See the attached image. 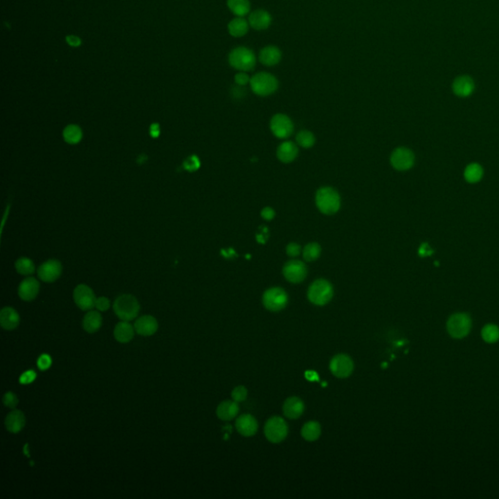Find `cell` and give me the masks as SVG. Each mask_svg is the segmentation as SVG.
Returning a JSON list of instances; mask_svg holds the SVG:
<instances>
[{
    "instance_id": "obj_1",
    "label": "cell",
    "mask_w": 499,
    "mask_h": 499,
    "mask_svg": "<svg viewBox=\"0 0 499 499\" xmlns=\"http://www.w3.org/2000/svg\"><path fill=\"white\" fill-rule=\"evenodd\" d=\"M315 202L318 210L324 214H334L340 210L342 200L338 192L330 186H324L316 192Z\"/></svg>"
},
{
    "instance_id": "obj_2",
    "label": "cell",
    "mask_w": 499,
    "mask_h": 499,
    "mask_svg": "<svg viewBox=\"0 0 499 499\" xmlns=\"http://www.w3.org/2000/svg\"><path fill=\"white\" fill-rule=\"evenodd\" d=\"M256 55L248 47L239 46L232 49L228 55V62L238 72H250L256 66Z\"/></svg>"
},
{
    "instance_id": "obj_3",
    "label": "cell",
    "mask_w": 499,
    "mask_h": 499,
    "mask_svg": "<svg viewBox=\"0 0 499 499\" xmlns=\"http://www.w3.org/2000/svg\"><path fill=\"white\" fill-rule=\"evenodd\" d=\"M250 86L252 91L260 96H268L274 94L279 86L277 78L273 74L262 72L250 77Z\"/></svg>"
},
{
    "instance_id": "obj_4",
    "label": "cell",
    "mask_w": 499,
    "mask_h": 499,
    "mask_svg": "<svg viewBox=\"0 0 499 499\" xmlns=\"http://www.w3.org/2000/svg\"><path fill=\"white\" fill-rule=\"evenodd\" d=\"M114 310L120 320L129 322L138 316L140 304L134 296L122 294L116 298L114 304Z\"/></svg>"
},
{
    "instance_id": "obj_5",
    "label": "cell",
    "mask_w": 499,
    "mask_h": 499,
    "mask_svg": "<svg viewBox=\"0 0 499 499\" xmlns=\"http://www.w3.org/2000/svg\"><path fill=\"white\" fill-rule=\"evenodd\" d=\"M332 286L325 279H318L314 281L308 288V300L310 302L318 306H326L332 298Z\"/></svg>"
},
{
    "instance_id": "obj_6",
    "label": "cell",
    "mask_w": 499,
    "mask_h": 499,
    "mask_svg": "<svg viewBox=\"0 0 499 499\" xmlns=\"http://www.w3.org/2000/svg\"><path fill=\"white\" fill-rule=\"evenodd\" d=\"M472 328V321L468 314L456 313L450 317L446 328L448 334L454 338H463L470 332Z\"/></svg>"
},
{
    "instance_id": "obj_7",
    "label": "cell",
    "mask_w": 499,
    "mask_h": 499,
    "mask_svg": "<svg viewBox=\"0 0 499 499\" xmlns=\"http://www.w3.org/2000/svg\"><path fill=\"white\" fill-rule=\"evenodd\" d=\"M288 298L287 292L282 288L274 287L266 290L262 296L264 308L272 312H278L287 306Z\"/></svg>"
},
{
    "instance_id": "obj_8",
    "label": "cell",
    "mask_w": 499,
    "mask_h": 499,
    "mask_svg": "<svg viewBox=\"0 0 499 499\" xmlns=\"http://www.w3.org/2000/svg\"><path fill=\"white\" fill-rule=\"evenodd\" d=\"M288 432V424L280 416H273L269 418L264 426V434L266 439L274 444L285 440Z\"/></svg>"
},
{
    "instance_id": "obj_9",
    "label": "cell",
    "mask_w": 499,
    "mask_h": 499,
    "mask_svg": "<svg viewBox=\"0 0 499 499\" xmlns=\"http://www.w3.org/2000/svg\"><path fill=\"white\" fill-rule=\"evenodd\" d=\"M270 130L276 138L285 140L292 134L294 123L286 114H277L270 120Z\"/></svg>"
},
{
    "instance_id": "obj_10",
    "label": "cell",
    "mask_w": 499,
    "mask_h": 499,
    "mask_svg": "<svg viewBox=\"0 0 499 499\" xmlns=\"http://www.w3.org/2000/svg\"><path fill=\"white\" fill-rule=\"evenodd\" d=\"M330 370L334 376L340 378H346L353 372L354 364L352 359L348 355L338 354L330 360Z\"/></svg>"
},
{
    "instance_id": "obj_11",
    "label": "cell",
    "mask_w": 499,
    "mask_h": 499,
    "mask_svg": "<svg viewBox=\"0 0 499 499\" xmlns=\"http://www.w3.org/2000/svg\"><path fill=\"white\" fill-rule=\"evenodd\" d=\"M283 275L290 283L298 284L304 281V279L306 278L308 268L302 262L292 260L284 266Z\"/></svg>"
},
{
    "instance_id": "obj_12",
    "label": "cell",
    "mask_w": 499,
    "mask_h": 499,
    "mask_svg": "<svg viewBox=\"0 0 499 499\" xmlns=\"http://www.w3.org/2000/svg\"><path fill=\"white\" fill-rule=\"evenodd\" d=\"M390 162L394 169L398 171H406L414 166V155L406 148H398L391 154Z\"/></svg>"
},
{
    "instance_id": "obj_13",
    "label": "cell",
    "mask_w": 499,
    "mask_h": 499,
    "mask_svg": "<svg viewBox=\"0 0 499 499\" xmlns=\"http://www.w3.org/2000/svg\"><path fill=\"white\" fill-rule=\"evenodd\" d=\"M74 300L77 306L82 310H91L96 306V296L93 290L87 285H78L74 292Z\"/></svg>"
},
{
    "instance_id": "obj_14",
    "label": "cell",
    "mask_w": 499,
    "mask_h": 499,
    "mask_svg": "<svg viewBox=\"0 0 499 499\" xmlns=\"http://www.w3.org/2000/svg\"><path fill=\"white\" fill-rule=\"evenodd\" d=\"M62 266L57 260H50L39 266L38 270L39 279L46 283H53L58 280L62 274Z\"/></svg>"
},
{
    "instance_id": "obj_15",
    "label": "cell",
    "mask_w": 499,
    "mask_h": 499,
    "mask_svg": "<svg viewBox=\"0 0 499 499\" xmlns=\"http://www.w3.org/2000/svg\"><path fill=\"white\" fill-rule=\"evenodd\" d=\"M248 22L252 28L256 30H266L272 22V17L266 10L256 9L250 14Z\"/></svg>"
},
{
    "instance_id": "obj_16",
    "label": "cell",
    "mask_w": 499,
    "mask_h": 499,
    "mask_svg": "<svg viewBox=\"0 0 499 499\" xmlns=\"http://www.w3.org/2000/svg\"><path fill=\"white\" fill-rule=\"evenodd\" d=\"M39 288L40 285L38 281L34 277H28L20 284L18 294L22 300L32 302L38 296Z\"/></svg>"
},
{
    "instance_id": "obj_17",
    "label": "cell",
    "mask_w": 499,
    "mask_h": 499,
    "mask_svg": "<svg viewBox=\"0 0 499 499\" xmlns=\"http://www.w3.org/2000/svg\"><path fill=\"white\" fill-rule=\"evenodd\" d=\"M235 426L237 431L244 437L254 436L258 428L256 420L248 414L240 416L236 420Z\"/></svg>"
},
{
    "instance_id": "obj_18",
    "label": "cell",
    "mask_w": 499,
    "mask_h": 499,
    "mask_svg": "<svg viewBox=\"0 0 499 499\" xmlns=\"http://www.w3.org/2000/svg\"><path fill=\"white\" fill-rule=\"evenodd\" d=\"M134 328L138 334L144 336H150L157 332L158 322L152 316L144 315L136 320Z\"/></svg>"
},
{
    "instance_id": "obj_19",
    "label": "cell",
    "mask_w": 499,
    "mask_h": 499,
    "mask_svg": "<svg viewBox=\"0 0 499 499\" xmlns=\"http://www.w3.org/2000/svg\"><path fill=\"white\" fill-rule=\"evenodd\" d=\"M258 58L264 66H274L280 62L282 58V52L277 46L268 45L260 50Z\"/></svg>"
},
{
    "instance_id": "obj_20",
    "label": "cell",
    "mask_w": 499,
    "mask_h": 499,
    "mask_svg": "<svg viewBox=\"0 0 499 499\" xmlns=\"http://www.w3.org/2000/svg\"><path fill=\"white\" fill-rule=\"evenodd\" d=\"M304 412V404L298 397H290L283 406V412L290 420H296L300 418Z\"/></svg>"
},
{
    "instance_id": "obj_21",
    "label": "cell",
    "mask_w": 499,
    "mask_h": 499,
    "mask_svg": "<svg viewBox=\"0 0 499 499\" xmlns=\"http://www.w3.org/2000/svg\"><path fill=\"white\" fill-rule=\"evenodd\" d=\"M277 158L285 164L290 163L296 160V158L298 155V148L296 144H294L292 142H282L276 152Z\"/></svg>"
},
{
    "instance_id": "obj_22",
    "label": "cell",
    "mask_w": 499,
    "mask_h": 499,
    "mask_svg": "<svg viewBox=\"0 0 499 499\" xmlns=\"http://www.w3.org/2000/svg\"><path fill=\"white\" fill-rule=\"evenodd\" d=\"M20 316L18 312L12 308H4L0 312V325L6 330H12L18 328Z\"/></svg>"
},
{
    "instance_id": "obj_23",
    "label": "cell",
    "mask_w": 499,
    "mask_h": 499,
    "mask_svg": "<svg viewBox=\"0 0 499 499\" xmlns=\"http://www.w3.org/2000/svg\"><path fill=\"white\" fill-rule=\"evenodd\" d=\"M26 425V416L22 412L14 410L5 418L6 429L11 433H19Z\"/></svg>"
},
{
    "instance_id": "obj_24",
    "label": "cell",
    "mask_w": 499,
    "mask_h": 499,
    "mask_svg": "<svg viewBox=\"0 0 499 499\" xmlns=\"http://www.w3.org/2000/svg\"><path fill=\"white\" fill-rule=\"evenodd\" d=\"M474 82L472 78L461 76L456 78L452 84V90L456 96L465 98L470 96L474 91Z\"/></svg>"
},
{
    "instance_id": "obj_25",
    "label": "cell",
    "mask_w": 499,
    "mask_h": 499,
    "mask_svg": "<svg viewBox=\"0 0 499 499\" xmlns=\"http://www.w3.org/2000/svg\"><path fill=\"white\" fill-rule=\"evenodd\" d=\"M239 412V406L235 401H224L220 404L216 408V416L220 420L228 422L233 420Z\"/></svg>"
},
{
    "instance_id": "obj_26",
    "label": "cell",
    "mask_w": 499,
    "mask_h": 499,
    "mask_svg": "<svg viewBox=\"0 0 499 499\" xmlns=\"http://www.w3.org/2000/svg\"><path fill=\"white\" fill-rule=\"evenodd\" d=\"M249 22L244 17H236L228 24V30L233 38H242L249 32Z\"/></svg>"
},
{
    "instance_id": "obj_27",
    "label": "cell",
    "mask_w": 499,
    "mask_h": 499,
    "mask_svg": "<svg viewBox=\"0 0 499 499\" xmlns=\"http://www.w3.org/2000/svg\"><path fill=\"white\" fill-rule=\"evenodd\" d=\"M134 328L127 321L118 323L114 328V338L120 344H127L134 338Z\"/></svg>"
},
{
    "instance_id": "obj_28",
    "label": "cell",
    "mask_w": 499,
    "mask_h": 499,
    "mask_svg": "<svg viewBox=\"0 0 499 499\" xmlns=\"http://www.w3.org/2000/svg\"><path fill=\"white\" fill-rule=\"evenodd\" d=\"M102 325V317L98 311H90L86 313V315L83 318L82 326L83 328L89 334H94L98 332L100 328Z\"/></svg>"
},
{
    "instance_id": "obj_29",
    "label": "cell",
    "mask_w": 499,
    "mask_h": 499,
    "mask_svg": "<svg viewBox=\"0 0 499 499\" xmlns=\"http://www.w3.org/2000/svg\"><path fill=\"white\" fill-rule=\"evenodd\" d=\"M228 7L236 17H244L249 14L250 3L249 0H228Z\"/></svg>"
},
{
    "instance_id": "obj_30",
    "label": "cell",
    "mask_w": 499,
    "mask_h": 499,
    "mask_svg": "<svg viewBox=\"0 0 499 499\" xmlns=\"http://www.w3.org/2000/svg\"><path fill=\"white\" fill-rule=\"evenodd\" d=\"M321 435V426L317 422L306 423L302 429V436L308 442L316 441Z\"/></svg>"
},
{
    "instance_id": "obj_31",
    "label": "cell",
    "mask_w": 499,
    "mask_h": 499,
    "mask_svg": "<svg viewBox=\"0 0 499 499\" xmlns=\"http://www.w3.org/2000/svg\"><path fill=\"white\" fill-rule=\"evenodd\" d=\"M62 136H64V140H66V142H68L70 144H76L78 142H80V140H82L83 133H82V130L79 126L72 124V125H68L64 128V130L62 132Z\"/></svg>"
},
{
    "instance_id": "obj_32",
    "label": "cell",
    "mask_w": 499,
    "mask_h": 499,
    "mask_svg": "<svg viewBox=\"0 0 499 499\" xmlns=\"http://www.w3.org/2000/svg\"><path fill=\"white\" fill-rule=\"evenodd\" d=\"M482 168L477 163H472L468 165L464 171V178L470 184H476L480 182L482 176Z\"/></svg>"
},
{
    "instance_id": "obj_33",
    "label": "cell",
    "mask_w": 499,
    "mask_h": 499,
    "mask_svg": "<svg viewBox=\"0 0 499 499\" xmlns=\"http://www.w3.org/2000/svg\"><path fill=\"white\" fill-rule=\"evenodd\" d=\"M321 252V246L318 243H309L302 250V256L306 262H312L319 258Z\"/></svg>"
},
{
    "instance_id": "obj_34",
    "label": "cell",
    "mask_w": 499,
    "mask_h": 499,
    "mask_svg": "<svg viewBox=\"0 0 499 499\" xmlns=\"http://www.w3.org/2000/svg\"><path fill=\"white\" fill-rule=\"evenodd\" d=\"M482 336L484 340L488 344L496 342L499 340L498 326L492 324L484 326V328L482 330Z\"/></svg>"
},
{
    "instance_id": "obj_35",
    "label": "cell",
    "mask_w": 499,
    "mask_h": 499,
    "mask_svg": "<svg viewBox=\"0 0 499 499\" xmlns=\"http://www.w3.org/2000/svg\"><path fill=\"white\" fill-rule=\"evenodd\" d=\"M16 270L22 275H30L34 272L36 266L32 260L28 258H20L15 264Z\"/></svg>"
},
{
    "instance_id": "obj_36",
    "label": "cell",
    "mask_w": 499,
    "mask_h": 499,
    "mask_svg": "<svg viewBox=\"0 0 499 499\" xmlns=\"http://www.w3.org/2000/svg\"><path fill=\"white\" fill-rule=\"evenodd\" d=\"M296 142L300 146L304 148H310L315 144V136L308 130H302L296 134Z\"/></svg>"
},
{
    "instance_id": "obj_37",
    "label": "cell",
    "mask_w": 499,
    "mask_h": 499,
    "mask_svg": "<svg viewBox=\"0 0 499 499\" xmlns=\"http://www.w3.org/2000/svg\"><path fill=\"white\" fill-rule=\"evenodd\" d=\"M247 395H248V391H247V388L244 386L235 387L231 393V397L235 402H243L244 400H246Z\"/></svg>"
},
{
    "instance_id": "obj_38",
    "label": "cell",
    "mask_w": 499,
    "mask_h": 499,
    "mask_svg": "<svg viewBox=\"0 0 499 499\" xmlns=\"http://www.w3.org/2000/svg\"><path fill=\"white\" fill-rule=\"evenodd\" d=\"M184 167L186 170H188L190 172H194V171L198 170L200 167V161H199L198 157L195 155H192L190 157L186 159L184 162Z\"/></svg>"
},
{
    "instance_id": "obj_39",
    "label": "cell",
    "mask_w": 499,
    "mask_h": 499,
    "mask_svg": "<svg viewBox=\"0 0 499 499\" xmlns=\"http://www.w3.org/2000/svg\"><path fill=\"white\" fill-rule=\"evenodd\" d=\"M19 403V400H18V397L16 394H14L13 392L9 391L7 393H5V395L3 396V404L7 406V408H15L16 406Z\"/></svg>"
},
{
    "instance_id": "obj_40",
    "label": "cell",
    "mask_w": 499,
    "mask_h": 499,
    "mask_svg": "<svg viewBox=\"0 0 499 499\" xmlns=\"http://www.w3.org/2000/svg\"><path fill=\"white\" fill-rule=\"evenodd\" d=\"M234 81L238 86H245L250 84V77L245 72H238L234 76Z\"/></svg>"
},
{
    "instance_id": "obj_41",
    "label": "cell",
    "mask_w": 499,
    "mask_h": 499,
    "mask_svg": "<svg viewBox=\"0 0 499 499\" xmlns=\"http://www.w3.org/2000/svg\"><path fill=\"white\" fill-rule=\"evenodd\" d=\"M36 378V372L32 370H26L20 378V382L22 384H30L34 382Z\"/></svg>"
},
{
    "instance_id": "obj_42",
    "label": "cell",
    "mask_w": 499,
    "mask_h": 499,
    "mask_svg": "<svg viewBox=\"0 0 499 499\" xmlns=\"http://www.w3.org/2000/svg\"><path fill=\"white\" fill-rule=\"evenodd\" d=\"M52 365V359L47 354H42L38 360V366L41 370H48Z\"/></svg>"
},
{
    "instance_id": "obj_43",
    "label": "cell",
    "mask_w": 499,
    "mask_h": 499,
    "mask_svg": "<svg viewBox=\"0 0 499 499\" xmlns=\"http://www.w3.org/2000/svg\"><path fill=\"white\" fill-rule=\"evenodd\" d=\"M300 252H302L300 246L298 243H294V242L290 243V244H288V246L286 247V252H287L288 256H290V258L298 256L300 254Z\"/></svg>"
},
{
    "instance_id": "obj_44",
    "label": "cell",
    "mask_w": 499,
    "mask_h": 499,
    "mask_svg": "<svg viewBox=\"0 0 499 499\" xmlns=\"http://www.w3.org/2000/svg\"><path fill=\"white\" fill-rule=\"evenodd\" d=\"M110 306V302L108 298L106 296H100L96 300V306L95 308L100 311H106Z\"/></svg>"
},
{
    "instance_id": "obj_45",
    "label": "cell",
    "mask_w": 499,
    "mask_h": 499,
    "mask_svg": "<svg viewBox=\"0 0 499 499\" xmlns=\"http://www.w3.org/2000/svg\"><path fill=\"white\" fill-rule=\"evenodd\" d=\"M260 216L264 220H272L275 218V211L271 207H266L260 212Z\"/></svg>"
},
{
    "instance_id": "obj_46",
    "label": "cell",
    "mask_w": 499,
    "mask_h": 499,
    "mask_svg": "<svg viewBox=\"0 0 499 499\" xmlns=\"http://www.w3.org/2000/svg\"><path fill=\"white\" fill-rule=\"evenodd\" d=\"M66 43L70 46V47H74V48H76V47H79L81 45V39L79 38L78 36H68L66 38Z\"/></svg>"
},
{
    "instance_id": "obj_47",
    "label": "cell",
    "mask_w": 499,
    "mask_h": 499,
    "mask_svg": "<svg viewBox=\"0 0 499 499\" xmlns=\"http://www.w3.org/2000/svg\"><path fill=\"white\" fill-rule=\"evenodd\" d=\"M418 254L420 256H430L433 254V250H431V248L428 246V244L425 243L420 246Z\"/></svg>"
},
{
    "instance_id": "obj_48",
    "label": "cell",
    "mask_w": 499,
    "mask_h": 499,
    "mask_svg": "<svg viewBox=\"0 0 499 499\" xmlns=\"http://www.w3.org/2000/svg\"><path fill=\"white\" fill-rule=\"evenodd\" d=\"M159 125L158 124H154L150 128V134L154 136V138H157L158 134H159Z\"/></svg>"
},
{
    "instance_id": "obj_49",
    "label": "cell",
    "mask_w": 499,
    "mask_h": 499,
    "mask_svg": "<svg viewBox=\"0 0 499 499\" xmlns=\"http://www.w3.org/2000/svg\"><path fill=\"white\" fill-rule=\"evenodd\" d=\"M306 378H308V380H318V376L314 372H306Z\"/></svg>"
}]
</instances>
